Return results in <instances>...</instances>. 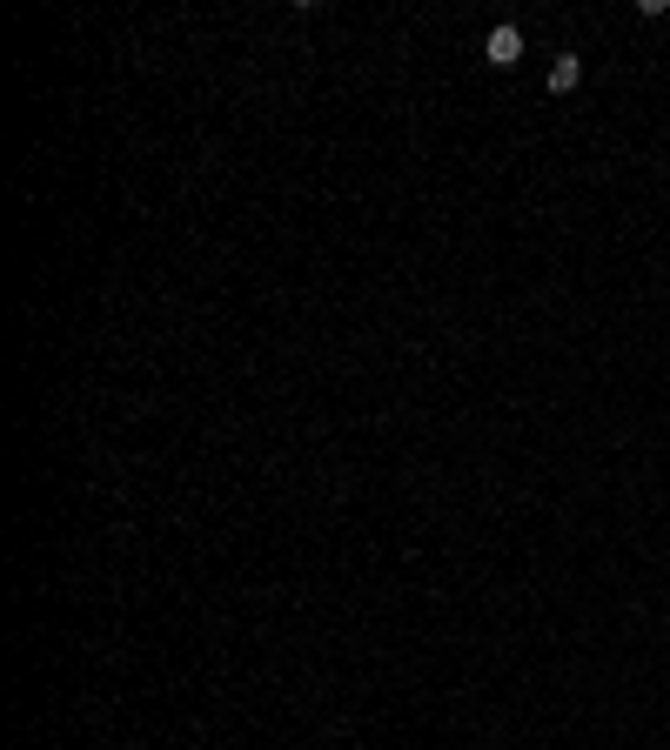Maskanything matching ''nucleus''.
Segmentation results:
<instances>
[{
	"label": "nucleus",
	"instance_id": "2",
	"mask_svg": "<svg viewBox=\"0 0 670 750\" xmlns=\"http://www.w3.org/2000/svg\"><path fill=\"white\" fill-rule=\"evenodd\" d=\"M583 81V61L577 54H557V61H550V94H570Z\"/></svg>",
	"mask_w": 670,
	"mask_h": 750
},
{
	"label": "nucleus",
	"instance_id": "1",
	"mask_svg": "<svg viewBox=\"0 0 670 750\" xmlns=\"http://www.w3.org/2000/svg\"><path fill=\"white\" fill-rule=\"evenodd\" d=\"M483 61H490V67H516V61H523V27H510V21L490 27V41H483Z\"/></svg>",
	"mask_w": 670,
	"mask_h": 750
}]
</instances>
